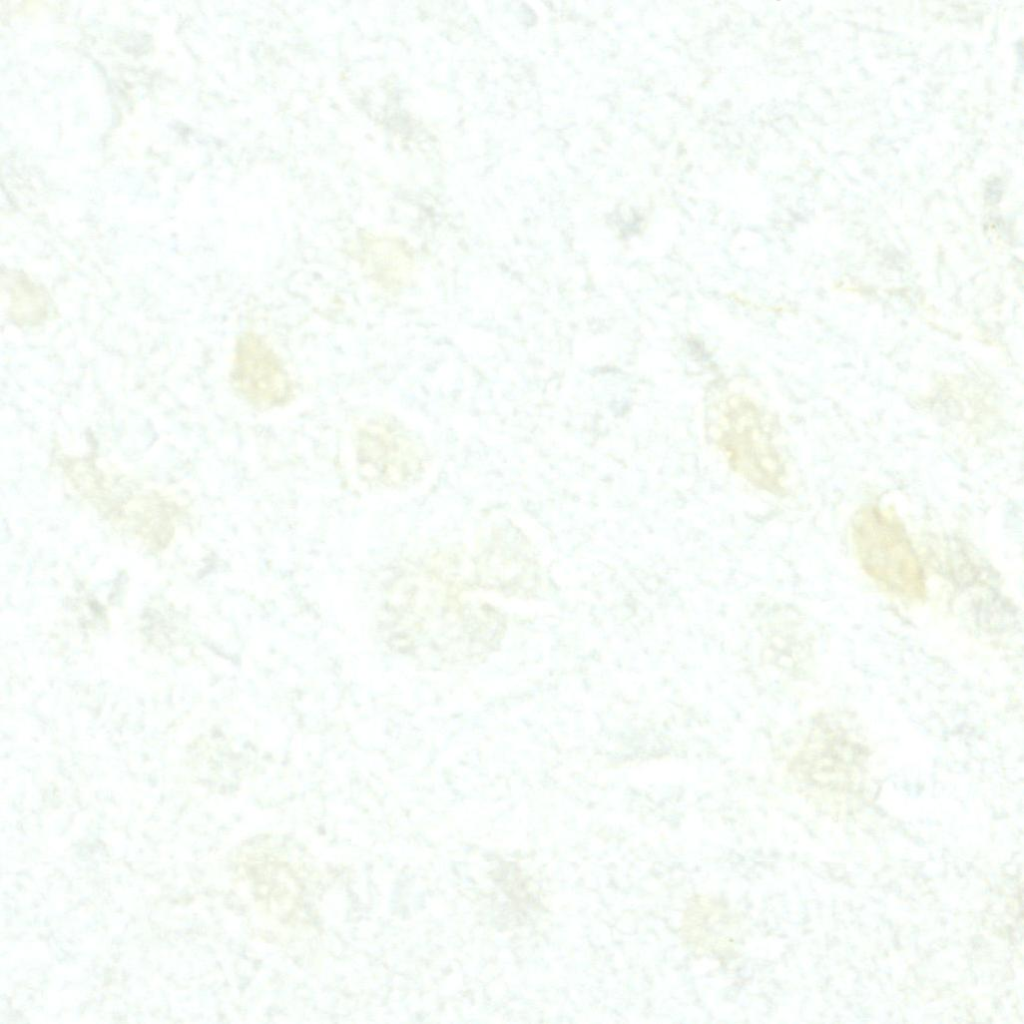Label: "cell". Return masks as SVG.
I'll list each match as a JSON object with an SVG mask.
<instances>
[{
	"instance_id": "7a4b0ae2",
	"label": "cell",
	"mask_w": 1024,
	"mask_h": 1024,
	"mask_svg": "<svg viewBox=\"0 0 1024 1024\" xmlns=\"http://www.w3.org/2000/svg\"><path fill=\"white\" fill-rule=\"evenodd\" d=\"M852 539L864 571L886 591L909 599L925 596V577L903 525L876 506L852 520Z\"/></svg>"
},
{
	"instance_id": "3957f363",
	"label": "cell",
	"mask_w": 1024,
	"mask_h": 1024,
	"mask_svg": "<svg viewBox=\"0 0 1024 1024\" xmlns=\"http://www.w3.org/2000/svg\"><path fill=\"white\" fill-rule=\"evenodd\" d=\"M868 754L858 736L838 723L815 725L792 766L796 776L812 783L851 781L863 776Z\"/></svg>"
},
{
	"instance_id": "6da1fadb",
	"label": "cell",
	"mask_w": 1024,
	"mask_h": 1024,
	"mask_svg": "<svg viewBox=\"0 0 1024 1024\" xmlns=\"http://www.w3.org/2000/svg\"><path fill=\"white\" fill-rule=\"evenodd\" d=\"M704 427L735 474L759 490L787 494L780 426L760 400L742 388L717 385L706 397Z\"/></svg>"
},
{
	"instance_id": "277c9868",
	"label": "cell",
	"mask_w": 1024,
	"mask_h": 1024,
	"mask_svg": "<svg viewBox=\"0 0 1024 1024\" xmlns=\"http://www.w3.org/2000/svg\"><path fill=\"white\" fill-rule=\"evenodd\" d=\"M231 380L237 392L258 408L284 405L294 392L279 356L261 335L251 331L242 333L236 342Z\"/></svg>"
},
{
	"instance_id": "5b68a950",
	"label": "cell",
	"mask_w": 1024,
	"mask_h": 1024,
	"mask_svg": "<svg viewBox=\"0 0 1024 1024\" xmlns=\"http://www.w3.org/2000/svg\"><path fill=\"white\" fill-rule=\"evenodd\" d=\"M355 449L361 473L381 485L401 486L420 472L417 445L393 423L367 422L356 433Z\"/></svg>"
},
{
	"instance_id": "8992f818",
	"label": "cell",
	"mask_w": 1024,
	"mask_h": 1024,
	"mask_svg": "<svg viewBox=\"0 0 1024 1024\" xmlns=\"http://www.w3.org/2000/svg\"><path fill=\"white\" fill-rule=\"evenodd\" d=\"M360 246V262L373 282L388 290L404 283L408 257L399 243L385 237H368Z\"/></svg>"
}]
</instances>
